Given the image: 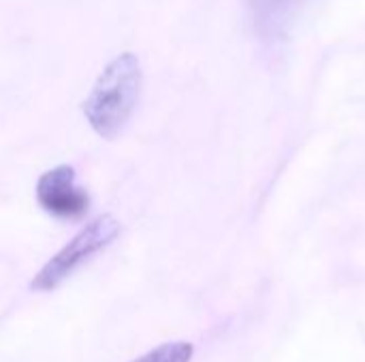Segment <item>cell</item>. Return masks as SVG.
I'll return each mask as SVG.
<instances>
[{"mask_svg":"<svg viewBox=\"0 0 365 362\" xmlns=\"http://www.w3.org/2000/svg\"><path fill=\"white\" fill-rule=\"evenodd\" d=\"M141 83L143 73L135 53L124 51L107 62L83 102V115L96 134L113 139L122 132L139 102Z\"/></svg>","mask_w":365,"mask_h":362,"instance_id":"cell-1","label":"cell"},{"mask_svg":"<svg viewBox=\"0 0 365 362\" xmlns=\"http://www.w3.org/2000/svg\"><path fill=\"white\" fill-rule=\"evenodd\" d=\"M120 235V222L113 215H101L79 230L32 280L30 288L36 292H49L81 269L94 254L109 247Z\"/></svg>","mask_w":365,"mask_h":362,"instance_id":"cell-2","label":"cell"},{"mask_svg":"<svg viewBox=\"0 0 365 362\" xmlns=\"http://www.w3.org/2000/svg\"><path fill=\"white\" fill-rule=\"evenodd\" d=\"M36 201L49 215L60 220H79L90 207L88 192L77 186L75 169L66 164L41 175L36 183Z\"/></svg>","mask_w":365,"mask_h":362,"instance_id":"cell-3","label":"cell"},{"mask_svg":"<svg viewBox=\"0 0 365 362\" xmlns=\"http://www.w3.org/2000/svg\"><path fill=\"white\" fill-rule=\"evenodd\" d=\"M299 9L302 0H250L252 23L265 41H284Z\"/></svg>","mask_w":365,"mask_h":362,"instance_id":"cell-4","label":"cell"},{"mask_svg":"<svg viewBox=\"0 0 365 362\" xmlns=\"http://www.w3.org/2000/svg\"><path fill=\"white\" fill-rule=\"evenodd\" d=\"M195 354L192 344L188 341H171V344H163L156 350L143 354L141 358L133 362H190Z\"/></svg>","mask_w":365,"mask_h":362,"instance_id":"cell-5","label":"cell"}]
</instances>
